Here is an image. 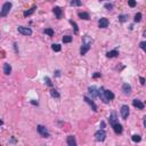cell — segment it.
Returning <instances> with one entry per match:
<instances>
[{"label":"cell","instance_id":"cell-4","mask_svg":"<svg viewBox=\"0 0 146 146\" xmlns=\"http://www.w3.org/2000/svg\"><path fill=\"white\" fill-rule=\"evenodd\" d=\"M98 92H99V88H97V87H95V86H90L89 88H88V94L91 96L92 99L98 97Z\"/></svg>","mask_w":146,"mask_h":146},{"label":"cell","instance_id":"cell-31","mask_svg":"<svg viewBox=\"0 0 146 146\" xmlns=\"http://www.w3.org/2000/svg\"><path fill=\"white\" fill-rule=\"evenodd\" d=\"M139 48H140L141 50H144V52L146 53V41H141V42H139Z\"/></svg>","mask_w":146,"mask_h":146},{"label":"cell","instance_id":"cell-35","mask_svg":"<svg viewBox=\"0 0 146 146\" xmlns=\"http://www.w3.org/2000/svg\"><path fill=\"white\" fill-rule=\"evenodd\" d=\"M14 49H15L16 54H18V48H17V43H16V42H14Z\"/></svg>","mask_w":146,"mask_h":146},{"label":"cell","instance_id":"cell-11","mask_svg":"<svg viewBox=\"0 0 146 146\" xmlns=\"http://www.w3.org/2000/svg\"><path fill=\"white\" fill-rule=\"evenodd\" d=\"M53 12H54V14H55V16H56L57 20H61V18H62L63 10L61 9V7H58V6L54 7V8H53Z\"/></svg>","mask_w":146,"mask_h":146},{"label":"cell","instance_id":"cell-26","mask_svg":"<svg viewBox=\"0 0 146 146\" xmlns=\"http://www.w3.org/2000/svg\"><path fill=\"white\" fill-rule=\"evenodd\" d=\"M72 39H73V38H72L71 35H64L63 39H62V41L64 42V43H70V42L72 41Z\"/></svg>","mask_w":146,"mask_h":146},{"label":"cell","instance_id":"cell-21","mask_svg":"<svg viewBox=\"0 0 146 146\" xmlns=\"http://www.w3.org/2000/svg\"><path fill=\"white\" fill-rule=\"evenodd\" d=\"M78 15H79V17L81 18V20H86V21H88L89 20V14H88V13H84V12H80L79 14H78Z\"/></svg>","mask_w":146,"mask_h":146},{"label":"cell","instance_id":"cell-1","mask_svg":"<svg viewBox=\"0 0 146 146\" xmlns=\"http://www.w3.org/2000/svg\"><path fill=\"white\" fill-rule=\"evenodd\" d=\"M12 7H13V5H12V3H10V1H7V3H5L3 5V7H1L0 16H1V17H6V16L9 14V12H10V9H12Z\"/></svg>","mask_w":146,"mask_h":146},{"label":"cell","instance_id":"cell-30","mask_svg":"<svg viewBox=\"0 0 146 146\" xmlns=\"http://www.w3.org/2000/svg\"><path fill=\"white\" fill-rule=\"evenodd\" d=\"M131 139H132V141H135V143H139V141L141 140V137L139 136V135H132Z\"/></svg>","mask_w":146,"mask_h":146},{"label":"cell","instance_id":"cell-2","mask_svg":"<svg viewBox=\"0 0 146 146\" xmlns=\"http://www.w3.org/2000/svg\"><path fill=\"white\" fill-rule=\"evenodd\" d=\"M95 139L97 141H104L106 139V132H105L104 129H99L95 132Z\"/></svg>","mask_w":146,"mask_h":146},{"label":"cell","instance_id":"cell-19","mask_svg":"<svg viewBox=\"0 0 146 146\" xmlns=\"http://www.w3.org/2000/svg\"><path fill=\"white\" fill-rule=\"evenodd\" d=\"M82 43H89V45H91V43H92L91 37H89V35L84 34L83 37H82Z\"/></svg>","mask_w":146,"mask_h":146},{"label":"cell","instance_id":"cell-13","mask_svg":"<svg viewBox=\"0 0 146 146\" xmlns=\"http://www.w3.org/2000/svg\"><path fill=\"white\" fill-rule=\"evenodd\" d=\"M132 105L138 110H144V106H145L143 102H140L139 99H134V101H132Z\"/></svg>","mask_w":146,"mask_h":146},{"label":"cell","instance_id":"cell-38","mask_svg":"<svg viewBox=\"0 0 146 146\" xmlns=\"http://www.w3.org/2000/svg\"><path fill=\"white\" fill-rule=\"evenodd\" d=\"M55 77H61V71H60V70L55 71Z\"/></svg>","mask_w":146,"mask_h":146},{"label":"cell","instance_id":"cell-18","mask_svg":"<svg viewBox=\"0 0 146 146\" xmlns=\"http://www.w3.org/2000/svg\"><path fill=\"white\" fill-rule=\"evenodd\" d=\"M35 9H37V6H33L32 8H30L29 10H25L24 13H23V15H24V17H27V16H30V15H32L33 13L35 12Z\"/></svg>","mask_w":146,"mask_h":146},{"label":"cell","instance_id":"cell-16","mask_svg":"<svg viewBox=\"0 0 146 146\" xmlns=\"http://www.w3.org/2000/svg\"><path fill=\"white\" fill-rule=\"evenodd\" d=\"M66 143L69 146H77V140H75L74 136H69L66 139Z\"/></svg>","mask_w":146,"mask_h":146},{"label":"cell","instance_id":"cell-7","mask_svg":"<svg viewBox=\"0 0 146 146\" xmlns=\"http://www.w3.org/2000/svg\"><path fill=\"white\" fill-rule=\"evenodd\" d=\"M90 47H91V45H89V43H82L81 48H80V55H82V56L86 55L87 53L89 52Z\"/></svg>","mask_w":146,"mask_h":146},{"label":"cell","instance_id":"cell-23","mask_svg":"<svg viewBox=\"0 0 146 146\" xmlns=\"http://www.w3.org/2000/svg\"><path fill=\"white\" fill-rule=\"evenodd\" d=\"M128 17H129L128 15H126V14H122V15L118 16V20H119V22L124 23V22H127V21H128Z\"/></svg>","mask_w":146,"mask_h":146},{"label":"cell","instance_id":"cell-20","mask_svg":"<svg viewBox=\"0 0 146 146\" xmlns=\"http://www.w3.org/2000/svg\"><path fill=\"white\" fill-rule=\"evenodd\" d=\"M119 55V53H118V50L114 49V50H111V52H107L106 53V57H109V58H113V57H116Z\"/></svg>","mask_w":146,"mask_h":146},{"label":"cell","instance_id":"cell-27","mask_svg":"<svg viewBox=\"0 0 146 146\" xmlns=\"http://www.w3.org/2000/svg\"><path fill=\"white\" fill-rule=\"evenodd\" d=\"M52 49L54 50V52L58 53V52H61L62 47H61V45H58V43H54V45H52Z\"/></svg>","mask_w":146,"mask_h":146},{"label":"cell","instance_id":"cell-29","mask_svg":"<svg viewBox=\"0 0 146 146\" xmlns=\"http://www.w3.org/2000/svg\"><path fill=\"white\" fill-rule=\"evenodd\" d=\"M140 21H141V14H140V13H137L136 15L134 16V22L138 23V22H140Z\"/></svg>","mask_w":146,"mask_h":146},{"label":"cell","instance_id":"cell-25","mask_svg":"<svg viewBox=\"0 0 146 146\" xmlns=\"http://www.w3.org/2000/svg\"><path fill=\"white\" fill-rule=\"evenodd\" d=\"M50 95H52V97H54V98H60V97H61L60 92L57 91L56 89H52V90H50Z\"/></svg>","mask_w":146,"mask_h":146},{"label":"cell","instance_id":"cell-9","mask_svg":"<svg viewBox=\"0 0 146 146\" xmlns=\"http://www.w3.org/2000/svg\"><path fill=\"white\" fill-rule=\"evenodd\" d=\"M109 24H110L109 20L105 18V17H102L101 20L98 21V27H101V29H105V27H107Z\"/></svg>","mask_w":146,"mask_h":146},{"label":"cell","instance_id":"cell-15","mask_svg":"<svg viewBox=\"0 0 146 146\" xmlns=\"http://www.w3.org/2000/svg\"><path fill=\"white\" fill-rule=\"evenodd\" d=\"M109 121H110V124H114V123H116V122H119L118 121V116H116V113L115 112H113V113H111V115H110V118H109Z\"/></svg>","mask_w":146,"mask_h":146},{"label":"cell","instance_id":"cell-36","mask_svg":"<svg viewBox=\"0 0 146 146\" xmlns=\"http://www.w3.org/2000/svg\"><path fill=\"white\" fill-rule=\"evenodd\" d=\"M92 77H94L95 79H96V78H99V77H102V74H101V73H99V72H96V73H95V74L92 75Z\"/></svg>","mask_w":146,"mask_h":146},{"label":"cell","instance_id":"cell-34","mask_svg":"<svg viewBox=\"0 0 146 146\" xmlns=\"http://www.w3.org/2000/svg\"><path fill=\"white\" fill-rule=\"evenodd\" d=\"M104 7H105V8H106V9H107V10H111V9H112V8H113V5H112V4H106V5H105V6H104Z\"/></svg>","mask_w":146,"mask_h":146},{"label":"cell","instance_id":"cell-43","mask_svg":"<svg viewBox=\"0 0 146 146\" xmlns=\"http://www.w3.org/2000/svg\"><path fill=\"white\" fill-rule=\"evenodd\" d=\"M101 1H104V0H101Z\"/></svg>","mask_w":146,"mask_h":146},{"label":"cell","instance_id":"cell-17","mask_svg":"<svg viewBox=\"0 0 146 146\" xmlns=\"http://www.w3.org/2000/svg\"><path fill=\"white\" fill-rule=\"evenodd\" d=\"M4 73H5L6 75H9L10 73H12V65H10L9 63H5V64H4Z\"/></svg>","mask_w":146,"mask_h":146},{"label":"cell","instance_id":"cell-3","mask_svg":"<svg viewBox=\"0 0 146 146\" xmlns=\"http://www.w3.org/2000/svg\"><path fill=\"white\" fill-rule=\"evenodd\" d=\"M37 130H38V132L43 137V138H48V137H49V131H48V129L46 128V127L41 126V124H38Z\"/></svg>","mask_w":146,"mask_h":146},{"label":"cell","instance_id":"cell-8","mask_svg":"<svg viewBox=\"0 0 146 146\" xmlns=\"http://www.w3.org/2000/svg\"><path fill=\"white\" fill-rule=\"evenodd\" d=\"M83 99H84V102H86V103H88V104L90 105V106H91V109H92V111L94 112H97V105L95 104V102L92 101V98L90 99L89 97H87V96H84L83 97Z\"/></svg>","mask_w":146,"mask_h":146},{"label":"cell","instance_id":"cell-39","mask_svg":"<svg viewBox=\"0 0 146 146\" xmlns=\"http://www.w3.org/2000/svg\"><path fill=\"white\" fill-rule=\"evenodd\" d=\"M101 129H105V122H104V121H102V123H101Z\"/></svg>","mask_w":146,"mask_h":146},{"label":"cell","instance_id":"cell-5","mask_svg":"<svg viewBox=\"0 0 146 146\" xmlns=\"http://www.w3.org/2000/svg\"><path fill=\"white\" fill-rule=\"evenodd\" d=\"M17 31H18V33H21L22 35H31L32 34V30H31L30 27H25V26H22V25H20V26L17 27Z\"/></svg>","mask_w":146,"mask_h":146},{"label":"cell","instance_id":"cell-10","mask_svg":"<svg viewBox=\"0 0 146 146\" xmlns=\"http://www.w3.org/2000/svg\"><path fill=\"white\" fill-rule=\"evenodd\" d=\"M112 128H113L114 132H115V134H118V135L122 134V131H123V128H122V126L119 123V122H116V123L112 124Z\"/></svg>","mask_w":146,"mask_h":146},{"label":"cell","instance_id":"cell-42","mask_svg":"<svg viewBox=\"0 0 146 146\" xmlns=\"http://www.w3.org/2000/svg\"><path fill=\"white\" fill-rule=\"evenodd\" d=\"M143 34H144V37H146V31H144V33H143Z\"/></svg>","mask_w":146,"mask_h":146},{"label":"cell","instance_id":"cell-32","mask_svg":"<svg viewBox=\"0 0 146 146\" xmlns=\"http://www.w3.org/2000/svg\"><path fill=\"white\" fill-rule=\"evenodd\" d=\"M128 4L131 8H134L136 6V0H128Z\"/></svg>","mask_w":146,"mask_h":146},{"label":"cell","instance_id":"cell-14","mask_svg":"<svg viewBox=\"0 0 146 146\" xmlns=\"http://www.w3.org/2000/svg\"><path fill=\"white\" fill-rule=\"evenodd\" d=\"M122 91L124 95H130L131 94V86L129 83H123L122 86Z\"/></svg>","mask_w":146,"mask_h":146},{"label":"cell","instance_id":"cell-12","mask_svg":"<svg viewBox=\"0 0 146 146\" xmlns=\"http://www.w3.org/2000/svg\"><path fill=\"white\" fill-rule=\"evenodd\" d=\"M104 97L106 98L107 102L112 101V99H114V97H115V95L113 94V92L111 91V90H107V89H104Z\"/></svg>","mask_w":146,"mask_h":146},{"label":"cell","instance_id":"cell-22","mask_svg":"<svg viewBox=\"0 0 146 146\" xmlns=\"http://www.w3.org/2000/svg\"><path fill=\"white\" fill-rule=\"evenodd\" d=\"M70 5L72 7H80L82 5V3H81V0H71L70 1Z\"/></svg>","mask_w":146,"mask_h":146},{"label":"cell","instance_id":"cell-37","mask_svg":"<svg viewBox=\"0 0 146 146\" xmlns=\"http://www.w3.org/2000/svg\"><path fill=\"white\" fill-rule=\"evenodd\" d=\"M139 81H140V83H141V84H145V81H146V80H145V78L140 77V78H139Z\"/></svg>","mask_w":146,"mask_h":146},{"label":"cell","instance_id":"cell-24","mask_svg":"<svg viewBox=\"0 0 146 146\" xmlns=\"http://www.w3.org/2000/svg\"><path fill=\"white\" fill-rule=\"evenodd\" d=\"M70 23H71V25L73 26V29H74V33H75V34H78V33H79V27H78V24L74 22V21H72V20H70Z\"/></svg>","mask_w":146,"mask_h":146},{"label":"cell","instance_id":"cell-28","mask_svg":"<svg viewBox=\"0 0 146 146\" xmlns=\"http://www.w3.org/2000/svg\"><path fill=\"white\" fill-rule=\"evenodd\" d=\"M43 33H45V34H48L49 37H53V35H54V30L50 29V27H48V29H45V30H43Z\"/></svg>","mask_w":146,"mask_h":146},{"label":"cell","instance_id":"cell-6","mask_svg":"<svg viewBox=\"0 0 146 146\" xmlns=\"http://www.w3.org/2000/svg\"><path fill=\"white\" fill-rule=\"evenodd\" d=\"M120 112H121L122 119H123V120H127V119H128L129 113H130L128 105H122V106H121V110H120Z\"/></svg>","mask_w":146,"mask_h":146},{"label":"cell","instance_id":"cell-33","mask_svg":"<svg viewBox=\"0 0 146 146\" xmlns=\"http://www.w3.org/2000/svg\"><path fill=\"white\" fill-rule=\"evenodd\" d=\"M45 81H46V83H47L49 87H53V82H52V80H50L48 77H46V78H45Z\"/></svg>","mask_w":146,"mask_h":146},{"label":"cell","instance_id":"cell-40","mask_svg":"<svg viewBox=\"0 0 146 146\" xmlns=\"http://www.w3.org/2000/svg\"><path fill=\"white\" fill-rule=\"evenodd\" d=\"M31 104H33V105H38V102H37V101H31Z\"/></svg>","mask_w":146,"mask_h":146},{"label":"cell","instance_id":"cell-41","mask_svg":"<svg viewBox=\"0 0 146 146\" xmlns=\"http://www.w3.org/2000/svg\"><path fill=\"white\" fill-rule=\"evenodd\" d=\"M144 127H145V128H146V115L144 116Z\"/></svg>","mask_w":146,"mask_h":146}]
</instances>
